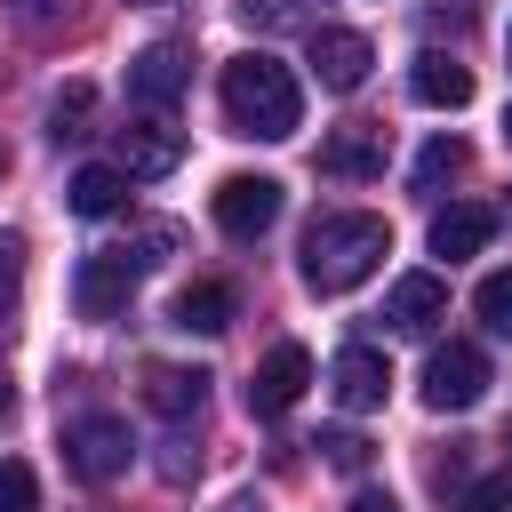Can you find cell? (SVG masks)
I'll use <instances>...</instances> for the list:
<instances>
[{
  "instance_id": "52a82bcc",
  "label": "cell",
  "mask_w": 512,
  "mask_h": 512,
  "mask_svg": "<svg viewBox=\"0 0 512 512\" xmlns=\"http://www.w3.org/2000/svg\"><path fill=\"white\" fill-rule=\"evenodd\" d=\"M368 64H376L368 32H352V24H312V80H320L328 96H352V88L368 80Z\"/></svg>"
},
{
  "instance_id": "277c9868",
  "label": "cell",
  "mask_w": 512,
  "mask_h": 512,
  "mask_svg": "<svg viewBox=\"0 0 512 512\" xmlns=\"http://www.w3.org/2000/svg\"><path fill=\"white\" fill-rule=\"evenodd\" d=\"M136 248H88L80 272H72V312L80 320H120L128 312V288H136Z\"/></svg>"
},
{
  "instance_id": "f1b7e54d",
  "label": "cell",
  "mask_w": 512,
  "mask_h": 512,
  "mask_svg": "<svg viewBox=\"0 0 512 512\" xmlns=\"http://www.w3.org/2000/svg\"><path fill=\"white\" fill-rule=\"evenodd\" d=\"M8 416H16V392H8V376H0V424H8Z\"/></svg>"
},
{
  "instance_id": "d4e9b609",
  "label": "cell",
  "mask_w": 512,
  "mask_h": 512,
  "mask_svg": "<svg viewBox=\"0 0 512 512\" xmlns=\"http://www.w3.org/2000/svg\"><path fill=\"white\" fill-rule=\"evenodd\" d=\"M16 280H24V240H16V232H0V304L16 296Z\"/></svg>"
},
{
  "instance_id": "8fae6325",
  "label": "cell",
  "mask_w": 512,
  "mask_h": 512,
  "mask_svg": "<svg viewBox=\"0 0 512 512\" xmlns=\"http://www.w3.org/2000/svg\"><path fill=\"white\" fill-rule=\"evenodd\" d=\"M440 320H448V280H440V272H400V280L384 288V328L432 336Z\"/></svg>"
},
{
  "instance_id": "1f68e13d",
  "label": "cell",
  "mask_w": 512,
  "mask_h": 512,
  "mask_svg": "<svg viewBox=\"0 0 512 512\" xmlns=\"http://www.w3.org/2000/svg\"><path fill=\"white\" fill-rule=\"evenodd\" d=\"M144 8H168V0H144Z\"/></svg>"
},
{
  "instance_id": "9c48e42d",
  "label": "cell",
  "mask_w": 512,
  "mask_h": 512,
  "mask_svg": "<svg viewBox=\"0 0 512 512\" xmlns=\"http://www.w3.org/2000/svg\"><path fill=\"white\" fill-rule=\"evenodd\" d=\"M304 384H312V352L304 344H272L256 360V376H248V416H288L304 400Z\"/></svg>"
},
{
  "instance_id": "8992f818",
  "label": "cell",
  "mask_w": 512,
  "mask_h": 512,
  "mask_svg": "<svg viewBox=\"0 0 512 512\" xmlns=\"http://www.w3.org/2000/svg\"><path fill=\"white\" fill-rule=\"evenodd\" d=\"M184 88H192V48H176V40H152L144 56H128V104H144L152 120H168Z\"/></svg>"
},
{
  "instance_id": "9a60e30c",
  "label": "cell",
  "mask_w": 512,
  "mask_h": 512,
  "mask_svg": "<svg viewBox=\"0 0 512 512\" xmlns=\"http://www.w3.org/2000/svg\"><path fill=\"white\" fill-rule=\"evenodd\" d=\"M496 224H504L496 208L456 200V208H440V216H432V256H448V264H456V256H480V248L496 240Z\"/></svg>"
},
{
  "instance_id": "83f0119b",
  "label": "cell",
  "mask_w": 512,
  "mask_h": 512,
  "mask_svg": "<svg viewBox=\"0 0 512 512\" xmlns=\"http://www.w3.org/2000/svg\"><path fill=\"white\" fill-rule=\"evenodd\" d=\"M344 512H400V504H392V496H384V488H360V496H352V504H344Z\"/></svg>"
},
{
  "instance_id": "5bb4252c",
  "label": "cell",
  "mask_w": 512,
  "mask_h": 512,
  "mask_svg": "<svg viewBox=\"0 0 512 512\" xmlns=\"http://www.w3.org/2000/svg\"><path fill=\"white\" fill-rule=\"evenodd\" d=\"M144 408L168 416V424H192V416L208 408V376H200V368H168V360H152V368H144Z\"/></svg>"
},
{
  "instance_id": "ac0fdd59",
  "label": "cell",
  "mask_w": 512,
  "mask_h": 512,
  "mask_svg": "<svg viewBox=\"0 0 512 512\" xmlns=\"http://www.w3.org/2000/svg\"><path fill=\"white\" fill-rule=\"evenodd\" d=\"M64 200H72V216H112V208H128V176L112 168V160H88V168H72V184H64Z\"/></svg>"
},
{
  "instance_id": "e0dca14e",
  "label": "cell",
  "mask_w": 512,
  "mask_h": 512,
  "mask_svg": "<svg viewBox=\"0 0 512 512\" xmlns=\"http://www.w3.org/2000/svg\"><path fill=\"white\" fill-rule=\"evenodd\" d=\"M320 168L328 176H384V128L376 120H352L320 144Z\"/></svg>"
},
{
  "instance_id": "ba28073f",
  "label": "cell",
  "mask_w": 512,
  "mask_h": 512,
  "mask_svg": "<svg viewBox=\"0 0 512 512\" xmlns=\"http://www.w3.org/2000/svg\"><path fill=\"white\" fill-rule=\"evenodd\" d=\"M208 208H216V224H224L232 240H264V232L280 224V184H272V176H224Z\"/></svg>"
},
{
  "instance_id": "d6a6232c",
  "label": "cell",
  "mask_w": 512,
  "mask_h": 512,
  "mask_svg": "<svg viewBox=\"0 0 512 512\" xmlns=\"http://www.w3.org/2000/svg\"><path fill=\"white\" fill-rule=\"evenodd\" d=\"M504 48H512V32H504Z\"/></svg>"
},
{
  "instance_id": "484cf974",
  "label": "cell",
  "mask_w": 512,
  "mask_h": 512,
  "mask_svg": "<svg viewBox=\"0 0 512 512\" xmlns=\"http://www.w3.org/2000/svg\"><path fill=\"white\" fill-rule=\"evenodd\" d=\"M80 112H88V88H64L56 96V136H80Z\"/></svg>"
},
{
  "instance_id": "4fadbf2b",
  "label": "cell",
  "mask_w": 512,
  "mask_h": 512,
  "mask_svg": "<svg viewBox=\"0 0 512 512\" xmlns=\"http://www.w3.org/2000/svg\"><path fill=\"white\" fill-rule=\"evenodd\" d=\"M232 312H240L232 280H192V288H176V296H168V328H184V336H224V328H232Z\"/></svg>"
},
{
  "instance_id": "5b68a950",
  "label": "cell",
  "mask_w": 512,
  "mask_h": 512,
  "mask_svg": "<svg viewBox=\"0 0 512 512\" xmlns=\"http://www.w3.org/2000/svg\"><path fill=\"white\" fill-rule=\"evenodd\" d=\"M128 456H136V440H128V424H120V416H72V424H64V464H72L88 488L120 480V472H128Z\"/></svg>"
},
{
  "instance_id": "30bf717a",
  "label": "cell",
  "mask_w": 512,
  "mask_h": 512,
  "mask_svg": "<svg viewBox=\"0 0 512 512\" xmlns=\"http://www.w3.org/2000/svg\"><path fill=\"white\" fill-rule=\"evenodd\" d=\"M384 392H392V368H384V352H376V344H344V352L328 360V400H336L344 416L384 408Z\"/></svg>"
},
{
  "instance_id": "3957f363",
  "label": "cell",
  "mask_w": 512,
  "mask_h": 512,
  "mask_svg": "<svg viewBox=\"0 0 512 512\" xmlns=\"http://www.w3.org/2000/svg\"><path fill=\"white\" fill-rule=\"evenodd\" d=\"M488 352L472 344V336H448V344H432V360H424V408H440V416H456V408H480L488 400Z\"/></svg>"
},
{
  "instance_id": "4dcf8cb0",
  "label": "cell",
  "mask_w": 512,
  "mask_h": 512,
  "mask_svg": "<svg viewBox=\"0 0 512 512\" xmlns=\"http://www.w3.org/2000/svg\"><path fill=\"white\" fill-rule=\"evenodd\" d=\"M504 144H512V112H504Z\"/></svg>"
},
{
  "instance_id": "7a4b0ae2",
  "label": "cell",
  "mask_w": 512,
  "mask_h": 512,
  "mask_svg": "<svg viewBox=\"0 0 512 512\" xmlns=\"http://www.w3.org/2000/svg\"><path fill=\"white\" fill-rule=\"evenodd\" d=\"M216 96H224L232 136L280 144V136H296V128H304V88H296V72H288L280 56H264V48L232 56V64H224V80H216Z\"/></svg>"
},
{
  "instance_id": "6da1fadb",
  "label": "cell",
  "mask_w": 512,
  "mask_h": 512,
  "mask_svg": "<svg viewBox=\"0 0 512 512\" xmlns=\"http://www.w3.org/2000/svg\"><path fill=\"white\" fill-rule=\"evenodd\" d=\"M384 256H392V224H384V216H368V208H328V216H312V232H304V248H296V272H304L312 296H352Z\"/></svg>"
},
{
  "instance_id": "603a6c76",
  "label": "cell",
  "mask_w": 512,
  "mask_h": 512,
  "mask_svg": "<svg viewBox=\"0 0 512 512\" xmlns=\"http://www.w3.org/2000/svg\"><path fill=\"white\" fill-rule=\"evenodd\" d=\"M320 456H328L336 472H368V440H360V432H320Z\"/></svg>"
},
{
  "instance_id": "4316f807",
  "label": "cell",
  "mask_w": 512,
  "mask_h": 512,
  "mask_svg": "<svg viewBox=\"0 0 512 512\" xmlns=\"http://www.w3.org/2000/svg\"><path fill=\"white\" fill-rule=\"evenodd\" d=\"M8 8H16L24 24H64V16H72V0H8Z\"/></svg>"
},
{
  "instance_id": "d6986e66",
  "label": "cell",
  "mask_w": 512,
  "mask_h": 512,
  "mask_svg": "<svg viewBox=\"0 0 512 512\" xmlns=\"http://www.w3.org/2000/svg\"><path fill=\"white\" fill-rule=\"evenodd\" d=\"M240 16L256 32H296V24H320V0H240Z\"/></svg>"
},
{
  "instance_id": "cb8c5ba5",
  "label": "cell",
  "mask_w": 512,
  "mask_h": 512,
  "mask_svg": "<svg viewBox=\"0 0 512 512\" xmlns=\"http://www.w3.org/2000/svg\"><path fill=\"white\" fill-rule=\"evenodd\" d=\"M464 512H512V464H504V472H488V480L464 496Z\"/></svg>"
},
{
  "instance_id": "2e32d148",
  "label": "cell",
  "mask_w": 512,
  "mask_h": 512,
  "mask_svg": "<svg viewBox=\"0 0 512 512\" xmlns=\"http://www.w3.org/2000/svg\"><path fill=\"white\" fill-rule=\"evenodd\" d=\"M408 96L432 104V112H464V104H472V72H464L456 56H440V48H424L416 72H408Z\"/></svg>"
},
{
  "instance_id": "f546056e",
  "label": "cell",
  "mask_w": 512,
  "mask_h": 512,
  "mask_svg": "<svg viewBox=\"0 0 512 512\" xmlns=\"http://www.w3.org/2000/svg\"><path fill=\"white\" fill-rule=\"evenodd\" d=\"M0 176H8V144H0Z\"/></svg>"
},
{
  "instance_id": "ffe728a7",
  "label": "cell",
  "mask_w": 512,
  "mask_h": 512,
  "mask_svg": "<svg viewBox=\"0 0 512 512\" xmlns=\"http://www.w3.org/2000/svg\"><path fill=\"white\" fill-rule=\"evenodd\" d=\"M448 176H464V144H456V136H432V144L416 152V192H440Z\"/></svg>"
},
{
  "instance_id": "7c38bea8",
  "label": "cell",
  "mask_w": 512,
  "mask_h": 512,
  "mask_svg": "<svg viewBox=\"0 0 512 512\" xmlns=\"http://www.w3.org/2000/svg\"><path fill=\"white\" fill-rule=\"evenodd\" d=\"M120 160V176H168L176 160H184V128H168V120H136V128H120V144H112Z\"/></svg>"
},
{
  "instance_id": "7402d4cb",
  "label": "cell",
  "mask_w": 512,
  "mask_h": 512,
  "mask_svg": "<svg viewBox=\"0 0 512 512\" xmlns=\"http://www.w3.org/2000/svg\"><path fill=\"white\" fill-rule=\"evenodd\" d=\"M0 512H40V480L24 456H0Z\"/></svg>"
},
{
  "instance_id": "44dd1931",
  "label": "cell",
  "mask_w": 512,
  "mask_h": 512,
  "mask_svg": "<svg viewBox=\"0 0 512 512\" xmlns=\"http://www.w3.org/2000/svg\"><path fill=\"white\" fill-rule=\"evenodd\" d=\"M472 312H480L496 336H512V264H504V272H488V280L472 288Z\"/></svg>"
}]
</instances>
